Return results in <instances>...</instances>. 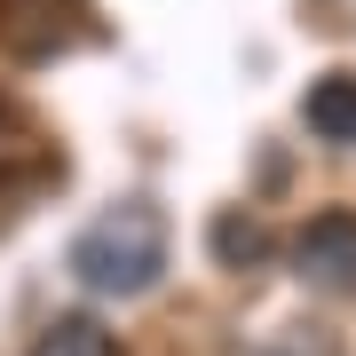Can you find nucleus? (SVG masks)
Wrapping results in <instances>:
<instances>
[{
	"instance_id": "f257e3e1",
	"label": "nucleus",
	"mask_w": 356,
	"mask_h": 356,
	"mask_svg": "<svg viewBox=\"0 0 356 356\" xmlns=\"http://www.w3.org/2000/svg\"><path fill=\"white\" fill-rule=\"evenodd\" d=\"M166 269V214L151 198H119L103 206V214L72 238V277L103 293V301H135V293H151Z\"/></svg>"
},
{
	"instance_id": "f03ea898",
	"label": "nucleus",
	"mask_w": 356,
	"mask_h": 356,
	"mask_svg": "<svg viewBox=\"0 0 356 356\" xmlns=\"http://www.w3.org/2000/svg\"><path fill=\"white\" fill-rule=\"evenodd\" d=\"M293 277L332 293V301H356V214L348 206L301 222V238H293Z\"/></svg>"
},
{
	"instance_id": "7ed1b4c3",
	"label": "nucleus",
	"mask_w": 356,
	"mask_h": 356,
	"mask_svg": "<svg viewBox=\"0 0 356 356\" xmlns=\"http://www.w3.org/2000/svg\"><path fill=\"white\" fill-rule=\"evenodd\" d=\"M72 16H88V8H79V0H0V48H16V56H56V48L79 40Z\"/></svg>"
},
{
	"instance_id": "20e7f679",
	"label": "nucleus",
	"mask_w": 356,
	"mask_h": 356,
	"mask_svg": "<svg viewBox=\"0 0 356 356\" xmlns=\"http://www.w3.org/2000/svg\"><path fill=\"white\" fill-rule=\"evenodd\" d=\"M301 119H309V135H317V143H356V72H325V79H309Z\"/></svg>"
},
{
	"instance_id": "39448f33",
	"label": "nucleus",
	"mask_w": 356,
	"mask_h": 356,
	"mask_svg": "<svg viewBox=\"0 0 356 356\" xmlns=\"http://www.w3.org/2000/svg\"><path fill=\"white\" fill-rule=\"evenodd\" d=\"M261 254H269V229H261L254 214H238V206L214 214V261H222V269H254Z\"/></svg>"
},
{
	"instance_id": "423d86ee",
	"label": "nucleus",
	"mask_w": 356,
	"mask_h": 356,
	"mask_svg": "<svg viewBox=\"0 0 356 356\" xmlns=\"http://www.w3.org/2000/svg\"><path fill=\"white\" fill-rule=\"evenodd\" d=\"M32 356H119V341H111L95 317H56L48 332H40Z\"/></svg>"
},
{
	"instance_id": "0eeeda50",
	"label": "nucleus",
	"mask_w": 356,
	"mask_h": 356,
	"mask_svg": "<svg viewBox=\"0 0 356 356\" xmlns=\"http://www.w3.org/2000/svg\"><path fill=\"white\" fill-rule=\"evenodd\" d=\"M261 356H277V348H261Z\"/></svg>"
}]
</instances>
